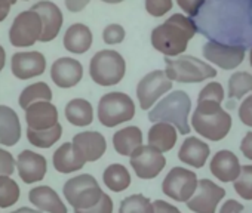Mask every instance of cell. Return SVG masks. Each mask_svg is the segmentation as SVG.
<instances>
[{
    "label": "cell",
    "mask_w": 252,
    "mask_h": 213,
    "mask_svg": "<svg viewBox=\"0 0 252 213\" xmlns=\"http://www.w3.org/2000/svg\"><path fill=\"white\" fill-rule=\"evenodd\" d=\"M104 184L114 192L125 191L131 184V175L123 164H111L104 170Z\"/></svg>",
    "instance_id": "obj_29"
},
{
    "label": "cell",
    "mask_w": 252,
    "mask_h": 213,
    "mask_svg": "<svg viewBox=\"0 0 252 213\" xmlns=\"http://www.w3.org/2000/svg\"><path fill=\"white\" fill-rule=\"evenodd\" d=\"M209 157V145L203 141H200L196 136H190L187 138L178 153V159L193 167H203L206 160Z\"/></svg>",
    "instance_id": "obj_24"
},
{
    "label": "cell",
    "mask_w": 252,
    "mask_h": 213,
    "mask_svg": "<svg viewBox=\"0 0 252 213\" xmlns=\"http://www.w3.org/2000/svg\"><path fill=\"white\" fill-rule=\"evenodd\" d=\"M165 64V73L172 81L199 83L217 76V71L212 65L191 55H183L177 59H171L166 56Z\"/></svg>",
    "instance_id": "obj_4"
},
{
    "label": "cell",
    "mask_w": 252,
    "mask_h": 213,
    "mask_svg": "<svg viewBox=\"0 0 252 213\" xmlns=\"http://www.w3.org/2000/svg\"><path fill=\"white\" fill-rule=\"evenodd\" d=\"M64 197L74 209H89L95 206L101 197L102 189L92 175H79L71 178L64 185Z\"/></svg>",
    "instance_id": "obj_7"
},
{
    "label": "cell",
    "mask_w": 252,
    "mask_h": 213,
    "mask_svg": "<svg viewBox=\"0 0 252 213\" xmlns=\"http://www.w3.org/2000/svg\"><path fill=\"white\" fill-rule=\"evenodd\" d=\"M197 176L186 167H174L162 184V191L175 201H189L197 189Z\"/></svg>",
    "instance_id": "obj_9"
},
{
    "label": "cell",
    "mask_w": 252,
    "mask_h": 213,
    "mask_svg": "<svg viewBox=\"0 0 252 213\" xmlns=\"http://www.w3.org/2000/svg\"><path fill=\"white\" fill-rule=\"evenodd\" d=\"M146 9L152 17H163L172 9V0H146Z\"/></svg>",
    "instance_id": "obj_38"
},
{
    "label": "cell",
    "mask_w": 252,
    "mask_h": 213,
    "mask_svg": "<svg viewBox=\"0 0 252 213\" xmlns=\"http://www.w3.org/2000/svg\"><path fill=\"white\" fill-rule=\"evenodd\" d=\"M171 89H172V80L166 76L165 71L156 70L146 74L137 86V96L141 108L149 110L162 95H165Z\"/></svg>",
    "instance_id": "obj_10"
},
{
    "label": "cell",
    "mask_w": 252,
    "mask_h": 213,
    "mask_svg": "<svg viewBox=\"0 0 252 213\" xmlns=\"http://www.w3.org/2000/svg\"><path fill=\"white\" fill-rule=\"evenodd\" d=\"M177 142V128L171 123H155L149 131V144L162 153L174 148Z\"/></svg>",
    "instance_id": "obj_27"
},
{
    "label": "cell",
    "mask_w": 252,
    "mask_h": 213,
    "mask_svg": "<svg viewBox=\"0 0 252 213\" xmlns=\"http://www.w3.org/2000/svg\"><path fill=\"white\" fill-rule=\"evenodd\" d=\"M21 189L18 184L9 178L0 175V209H8L20 200Z\"/></svg>",
    "instance_id": "obj_32"
},
{
    "label": "cell",
    "mask_w": 252,
    "mask_h": 213,
    "mask_svg": "<svg viewBox=\"0 0 252 213\" xmlns=\"http://www.w3.org/2000/svg\"><path fill=\"white\" fill-rule=\"evenodd\" d=\"M102 2H105V3H120V2H123V0H102Z\"/></svg>",
    "instance_id": "obj_50"
},
{
    "label": "cell",
    "mask_w": 252,
    "mask_h": 213,
    "mask_svg": "<svg viewBox=\"0 0 252 213\" xmlns=\"http://www.w3.org/2000/svg\"><path fill=\"white\" fill-rule=\"evenodd\" d=\"M73 144L83 154L86 161H95L102 157L107 148L105 138L99 132H82L73 138Z\"/></svg>",
    "instance_id": "obj_21"
},
{
    "label": "cell",
    "mask_w": 252,
    "mask_h": 213,
    "mask_svg": "<svg viewBox=\"0 0 252 213\" xmlns=\"http://www.w3.org/2000/svg\"><path fill=\"white\" fill-rule=\"evenodd\" d=\"M21 138V123L18 114L6 105H0V144L14 147Z\"/></svg>",
    "instance_id": "obj_22"
},
{
    "label": "cell",
    "mask_w": 252,
    "mask_h": 213,
    "mask_svg": "<svg viewBox=\"0 0 252 213\" xmlns=\"http://www.w3.org/2000/svg\"><path fill=\"white\" fill-rule=\"evenodd\" d=\"M12 213H43V212L42 210H34V209H30V207H21V209H18V210H15Z\"/></svg>",
    "instance_id": "obj_49"
},
{
    "label": "cell",
    "mask_w": 252,
    "mask_h": 213,
    "mask_svg": "<svg viewBox=\"0 0 252 213\" xmlns=\"http://www.w3.org/2000/svg\"><path fill=\"white\" fill-rule=\"evenodd\" d=\"M153 206H155V213H181L175 206L168 204L166 201L162 200H156Z\"/></svg>",
    "instance_id": "obj_43"
},
{
    "label": "cell",
    "mask_w": 252,
    "mask_h": 213,
    "mask_svg": "<svg viewBox=\"0 0 252 213\" xmlns=\"http://www.w3.org/2000/svg\"><path fill=\"white\" fill-rule=\"evenodd\" d=\"M191 110V99L184 90H175L165 96L153 110L149 113V120L153 123H171L180 131V133L187 135L190 132L189 114Z\"/></svg>",
    "instance_id": "obj_3"
},
{
    "label": "cell",
    "mask_w": 252,
    "mask_h": 213,
    "mask_svg": "<svg viewBox=\"0 0 252 213\" xmlns=\"http://www.w3.org/2000/svg\"><path fill=\"white\" fill-rule=\"evenodd\" d=\"M42 31L40 15L33 9H27L15 17L9 30V42L15 48H29L40 40Z\"/></svg>",
    "instance_id": "obj_8"
},
{
    "label": "cell",
    "mask_w": 252,
    "mask_h": 213,
    "mask_svg": "<svg viewBox=\"0 0 252 213\" xmlns=\"http://www.w3.org/2000/svg\"><path fill=\"white\" fill-rule=\"evenodd\" d=\"M252 90V76L246 71H237L228 79V98L240 99Z\"/></svg>",
    "instance_id": "obj_33"
},
{
    "label": "cell",
    "mask_w": 252,
    "mask_h": 213,
    "mask_svg": "<svg viewBox=\"0 0 252 213\" xmlns=\"http://www.w3.org/2000/svg\"><path fill=\"white\" fill-rule=\"evenodd\" d=\"M17 161L14 160L12 154L3 148H0V175L11 176L15 170Z\"/></svg>",
    "instance_id": "obj_40"
},
{
    "label": "cell",
    "mask_w": 252,
    "mask_h": 213,
    "mask_svg": "<svg viewBox=\"0 0 252 213\" xmlns=\"http://www.w3.org/2000/svg\"><path fill=\"white\" fill-rule=\"evenodd\" d=\"M5 61H6V53H5L3 46L0 45V71H2V70H3V67H5Z\"/></svg>",
    "instance_id": "obj_48"
},
{
    "label": "cell",
    "mask_w": 252,
    "mask_h": 213,
    "mask_svg": "<svg viewBox=\"0 0 252 213\" xmlns=\"http://www.w3.org/2000/svg\"><path fill=\"white\" fill-rule=\"evenodd\" d=\"M135 173L141 179H153L156 178L165 167L166 159L162 151L155 148L153 145H141L132 154L129 160Z\"/></svg>",
    "instance_id": "obj_11"
},
{
    "label": "cell",
    "mask_w": 252,
    "mask_h": 213,
    "mask_svg": "<svg viewBox=\"0 0 252 213\" xmlns=\"http://www.w3.org/2000/svg\"><path fill=\"white\" fill-rule=\"evenodd\" d=\"M52 99V90L45 81H37L30 86H27L21 95H20V106L24 110H27L29 106L37 101H51Z\"/></svg>",
    "instance_id": "obj_30"
},
{
    "label": "cell",
    "mask_w": 252,
    "mask_h": 213,
    "mask_svg": "<svg viewBox=\"0 0 252 213\" xmlns=\"http://www.w3.org/2000/svg\"><path fill=\"white\" fill-rule=\"evenodd\" d=\"M64 2L70 12H80L82 9H85L88 6L91 0H64Z\"/></svg>",
    "instance_id": "obj_46"
},
{
    "label": "cell",
    "mask_w": 252,
    "mask_h": 213,
    "mask_svg": "<svg viewBox=\"0 0 252 213\" xmlns=\"http://www.w3.org/2000/svg\"><path fill=\"white\" fill-rule=\"evenodd\" d=\"M239 119L243 125L252 128V95H249L239 106Z\"/></svg>",
    "instance_id": "obj_41"
},
{
    "label": "cell",
    "mask_w": 252,
    "mask_h": 213,
    "mask_svg": "<svg viewBox=\"0 0 252 213\" xmlns=\"http://www.w3.org/2000/svg\"><path fill=\"white\" fill-rule=\"evenodd\" d=\"M114 150L122 156H131L138 147L143 145V133L137 126L120 129L113 136Z\"/></svg>",
    "instance_id": "obj_26"
},
{
    "label": "cell",
    "mask_w": 252,
    "mask_h": 213,
    "mask_svg": "<svg viewBox=\"0 0 252 213\" xmlns=\"http://www.w3.org/2000/svg\"><path fill=\"white\" fill-rule=\"evenodd\" d=\"M83 77V67L74 58H60L51 67V79L58 87H73Z\"/></svg>",
    "instance_id": "obj_17"
},
{
    "label": "cell",
    "mask_w": 252,
    "mask_h": 213,
    "mask_svg": "<svg viewBox=\"0 0 252 213\" xmlns=\"http://www.w3.org/2000/svg\"><path fill=\"white\" fill-rule=\"evenodd\" d=\"M11 70L20 80L37 77L46 70V58L40 52H17L11 59Z\"/></svg>",
    "instance_id": "obj_14"
},
{
    "label": "cell",
    "mask_w": 252,
    "mask_h": 213,
    "mask_svg": "<svg viewBox=\"0 0 252 213\" xmlns=\"http://www.w3.org/2000/svg\"><path fill=\"white\" fill-rule=\"evenodd\" d=\"M135 116V104L129 95L123 92L105 93L98 104V119L101 125L114 128L120 123L129 122Z\"/></svg>",
    "instance_id": "obj_6"
},
{
    "label": "cell",
    "mask_w": 252,
    "mask_h": 213,
    "mask_svg": "<svg viewBox=\"0 0 252 213\" xmlns=\"http://www.w3.org/2000/svg\"><path fill=\"white\" fill-rule=\"evenodd\" d=\"M9 2H11V3L14 5V3H17V2H18V0H9Z\"/></svg>",
    "instance_id": "obj_52"
},
{
    "label": "cell",
    "mask_w": 252,
    "mask_h": 213,
    "mask_svg": "<svg viewBox=\"0 0 252 213\" xmlns=\"http://www.w3.org/2000/svg\"><path fill=\"white\" fill-rule=\"evenodd\" d=\"M102 39L107 45H117L125 39V28L120 24H108L102 31Z\"/></svg>",
    "instance_id": "obj_37"
},
{
    "label": "cell",
    "mask_w": 252,
    "mask_h": 213,
    "mask_svg": "<svg viewBox=\"0 0 252 213\" xmlns=\"http://www.w3.org/2000/svg\"><path fill=\"white\" fill-rule=\"evenodd\" d=\"M224 195L225 189L215 185L209 179H200L196 192L187 201V207L194 213H215V209Z\"/></svg>",
    "instance_id": "obj_12"
},
{
    "label": "cell",
    "mask_w": 252,
    "mask_h": 213,
    "mask_svg": "<svg viewBox=\"0 0 252 213\" xmlns=\"http://www.w3.org/2000/svg\"><path fill=\"white\" fill-rule=\"evenodd\" d=\"M234 189L242 198L252 200V166L242 167L239 178L234 181Z\"/></svg>",
    "instance_id": "obj_35"
},
{
    "label": "cell",
    "mask_w": 252,
    "mask_h": 213,
    "mask_svg": "<svg viewBox=\"0 0 252 213\" xmlns=\"http://www.w3.org/2000/svg\"><path fill=\"white\" fill-rule=\"evenodd\" d=\"M74 213H113V200L102 194L101 200L89 209H74Z\"/></svg>",
    "instance_id": "obj_39"
},
{
    "label": "cell",
    "mask_w": 252,
    "mask_h": 213,
    "mask_svg": "<svg viewBox=\"0 0 252 213\" xmlns=\"http://www.w3.org/2000/svg\"><path fill=\"white\" fill-rule=\"evenodd\" d=\"M33 11H36L40 18H42V24H43V31L40 36L39 42H51L54 40L61 27H63V12L61 9L54 3L49 2V0H42V2H37L36 5H33L32 8Z\"/></svg>",
    "instance_id": "obj_16"
},
{
    "label": "cell",
    "mask_w": 252,
    "mask_h": 213,
    "mask_svg": "<svg viewBox=\"0 0 252 213\" xmlns=\"http://www.w3.org/2000/svg\"><path fill=\"white\" fill-rule=\"evenodd\" d=\"M203 56L224 70H233L242 64L245 58V48L222 45L217 40H211L203 46Z\"/></svg>",
    "instance_id": "obj_13"
},
{
    "label": "cell",
    "mask_w": 252,
    "mask_h": 213,
    "mask_svg": "<svg viewBox=\"0 0 252 213\" xmlns=\"http://www.w3.org/2000/svg\"><path fill=\"white\" fill-rule=\"evenodd\" d=\"M249 61H251V65H252V48H251V59Z\"/></svg>",
    "instance_id": "obj_51"
},
{
    "label": "cell",
    "mask_w": 252,
    "mask_h": 213,
    "mask_svg": "<svg viewBox=\"0 0 252 213\" xmlns=\"http://www.w3.org/2000/svg\"><path fill=\"white\" fill-rule=\"evenodd\" d=\"M242 166L236 154L228 150L218 151L211 160V172L221 182H234L240 175Z\"/></svg>",
    "instance_id": "obj_19"
},
{
    "label": "cell",
    "mask_w": 252,
    "mask_h": 213,
    "mask_svg": "<svg viewBox=\"0 0 252 213\" xmlns=\"http://www.w3.org/2000/svg\"><path fill=\"white\" fill-rule=\"evenodd\" d=\"M52 163L58 172L71 173V172L80 170L88 161L73 142H65L54 153Z\"/></svg>",
    "instance_id": "obj_20"
},
{
    "label": "cell",
    "mask_w": 252,
    "mask_h": 213,
    "mask_svg": "<svg viewBox=\"0 0 252 213\" xmlns=\"http://www.w3.org/2000/svg\"><path fill=\"white\" fill-rule=\"evenodd\" d=\"M65 119L79 128L88 126L94 120V110L89 101L76 98L65 105Z\"/></svg>",
    "instance_id": "obj_28"
},
{
    "label": "cell",
    "mask_w": 252,
    "mask_h": 213,
    "mask_svg": "<svg viewBox=\"0 0 252 213\" xmlns=\"http://www.w3.org/2000/svg\"><path fill=\"white\" fill-rule=\"evenodd\" d=\"M11 6H12V3L9 0H0V23L6 20V17L11 12Z\"/></svg>",
    "instance_id": "obj_47"
},
{
    "label": "cell",
    "mask_w": 252,
    "mask_h": 213,
    "mask_svg": "<svg viewBox=\"0 0 252 213\" xmlns=\"http://www.w3.org/2000/svg\"><path fill=\"white\" fill-rule=\"evenodd\" d=\"M206 99H209V101H217V102L221 104L222 99H224V89H222V86H221L220 83H217V81L206 84V86L200 90L199 98H197V102H199V101H206Z\"/></svg>",
    "instance_id": "obj_36"
},
{
    "label": "cell",
    "mask_w": 252,
    "mask_h": 213,
    "mask_svg": "<svg viewBox=\"0 0 252 213\" xmlns=\"http://www.w3.org/2000/svg\"><path fill=\"white\" fill-rule=\"evenodd\" d=\"M26 123L29 129L43 131L58 123V110L51 101H37L26 110Z\"/></svg>",
    "instance_id": "obj_15"
},
{
    "label": "cell",
    "mask_w": 252,
    "mask_h": 213,
    "mask_svg": "<svg viewBox=\"0 0 252 213\" xmlns=\"http://www.w3.org/2000/svg\"><path fill=\"white\" fill-rule=\"evenodd\" d=\"M29 200L39 210L46 213H67L65 204L61 201L60 195L48 185L36 186L29 192Z\"/></svg>",
    "instance_id": "obj_23"
},
{
    "label": "cell",
    "mask_w": 252,
    "mask_h": 213,
    "mask_svg": "<svg viewBox=\"0 0 252 213\" xmlns=\"http://www.w3.org/2000/svg\"><path fill=\"white\" fill-rule=\"evenodd\" d=\"M177 2L184 12H187L190 17H196L206 0H177Z\"/></svg>",
    "instance_id": "obj_42"
},
{
    "label": "cell",
    "mask_w": 252,
    "mask_h": 213,
    "mask_svg": "<svg viewBox=\"0 0 252 213\" xmlns=\"http://www.w3.org/2000/svg\"><path fill=\"white\" fill-rule=\"evenodd\" d=\"M243 210V204H240L236 200H228L222 204L220 213H242Z\"/></svg>",
    "instance_id": "obj_44"
},
{
    "label": "cell",
    "mask_w": 252,
    "mask_h": 213,
    "mask_svg": "<svg viewBox=\"0 0 252 213\" xmlns=\"http://www.w3.org/2000/svg\"><path fill=\"white\" fill-rule=\"evenodd\" d=\"M92 45V31L85 24H73L64 34V48L73 53H85Z\"/></svg>",
    "instance_id": "obj_25"
},
{
    "label": "cell",
    "mask_w": 252,
    "mask_h": 213,
    "mask_svg": "<svg viewBox=\"0 0 252 213\" xmlns=\"http://www.w3.org/2000/svg\"><path fill=\"white\" fill-rule=\"evenodd\" d=\"M63 135V128L60 123H57L54 128L43 129V131H34L27 129V139L32 145L37 148H49L52 147Z\"/></svg>",
    "instance_id": "obj_31"
},
{
    "label": "cell",
    "mask_w": 252,
    "mask_h": 213,
    "mask_svg": "<svg viewBox=\"0 0 252 213\" xmlns=\"http://www.w3.org/2000/svg\"><path fill=\"white\" fill-rule=\"evenodd\" d=\"M197 33L196 23L183 14H174L152 31V45L165 56H177L187 49L189 40Z\"/></svg>",
    "instance_id": "obj_1"
},
{
    "label": "cell",
    "mask_w": 252,
    "mask_h": 213,
    "mask_svg": "<svg viewBox=\"0 0 252 213\" xmlns=\"http://www.w3.org/2000/svg\"><path fill=\"white\" fill-rule=\"evenodd\" d=\"M119 213H155V206L141 194L126 197L119 209Z\"/></svg>",
    "instance_id": "obj_34"
},
{
    "label": "cell",
    "mask_w": 252,
    "mask_h": 213,
    "mask_svg": "<svg viewBox=\"0 0 252 213\" xmlns=\"http://www.w3.org/2000/svg\"><path fill=\"white\" fill-rule=\"evenodd\" d=\"M240 150L246 159L252 160V132H248L245 135V138L242 139V144H240Z\"/></svg>",
    "instance_id": "obj_45"
},
{
    "label": "cell",
    "mask_w": 252,
    "mask_h": 213,
    "mask_svg": "<svg viewBox=\"0 0 252 213\" xmlns=\"http://www.w3.org/2000/svg\"><path fill=\"white\" fill-rule=\"evenodd\" d=\"M17 167L23 182L34 184L45 178L48 170V163L43 156L30 150H24L17 159Z\"/></svg>",
    "instance_id": "obj_18"
},
{
    "label": "cell",
    "mask_w": 252,
    "mask_h": 213,
    "mask_svg": "<svg viewBox=\"0 0 252 213\" xmlns=\"http://www.w3.org/2000/svg\"><path fill=\"white\" fill-rule=\"evenodd\" d=\"M126 62L123 56L111 49L96 52L89 64L92 80L99 86H113L125 77Z\"/></svg>",
    "instance_id": "obj_5"
},
{
    "label": "cell",
    "mask_w": 252,
    "mask_h": 213,
    "mask_svg": "<svg viewBox=\"0 0 252 213\" xmlns=\"http://www.w3.org/2000/svg\"><path fill=\"white\" fill-rule=\"evenodd\" d=\"M194 131L209 141H221L231 129V117L217 101H199L191 117Z\"/></svg>",
    "instance_id": "obj_2"
}]
</instances>
